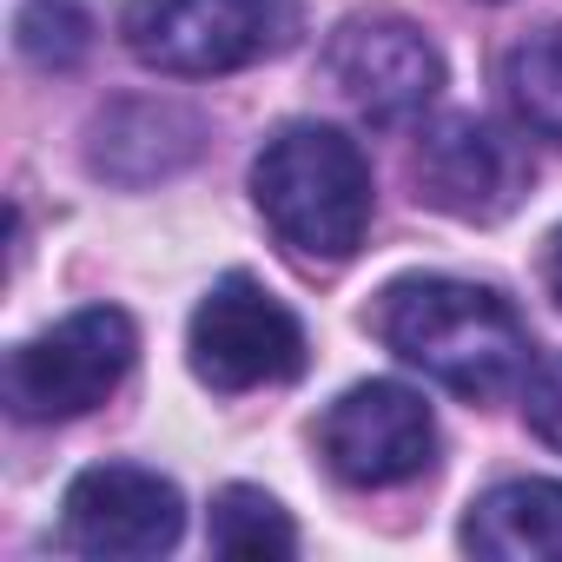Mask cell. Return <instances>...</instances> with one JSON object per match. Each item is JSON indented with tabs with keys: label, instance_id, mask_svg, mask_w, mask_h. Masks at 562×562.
Returning <instances> with one entry per match:
<instances>
[{
	"label": "cell",
	"instance_id": "cell-15",
	"mask_svg": "<svg viewBox=\"0 0 562 562\" xmlns=\"http://www.w3.org/2000/svg\"><path fill=\"white\" fill-rule=\"evenodd\" d=\"M522 417L562 457V351L542 358V364H529V378H522Z\"/></svg>",
	"mask_w": 562,
	"mask_h": 562
},
{
	"label": "cell",
	"instance_id": "cell-13",
	"mask_svg": "<svg viewBox=\"0 0 562 562\" xmlns=\"http://www.w3.org/2000/svg\"><path fill=\"white\" fill-rule=\"evenodd\" d=\"M503 87H509V106L516 120L536 133V139H555L562 146V21L522 34L503 60Z\"/></svg>",
	"mask_w": 562,
	"mask_h": 562
},
{
	"label": "cell",
	"instance_id": "cell-2",
	"mask_svg": "<svg viewBox=\"0 0 562 562\" xmlns=\"http://www.w3.org/2000/svg\"><path fill=\"white\" fill-rule=\"evenodd\" d=\"M251 205L285 251L312 265H345L371 238V212H378L371 159L351 133L325 120H292L251 159Z\"/></svg>",
	"mask_w": 562,
	"mask_h": 562
},
{
	"label": "cell",
	"instance_id": "cell-6",
	"mask_svg": "<svg viewBox=\"0 0 562 562\" xmlns=\"http://www.w3.org/2000/svg\"><path fill=\"white\" fill-rule=\"evenodd\" d=\"M318 457L345 490H397L437 463V417L411 384L371 378L318 417Z\"/></svg>",
	"mask_w": 562,
	"mask_h": 562
},
{
	"label": "cell",
	"instance_id": "cell-7",
	"mask_svg": "<svg viewBox=\"0 0 562 562\" xmlns=\"http://www.w3.org/2000/svg\"><path fill=\"white\" fill-rule=\"evenodd\" d=\"M325 80L371 126H417L443 93V54L404 14H351L325 41Z\"/></svg>",
	"mask_w": 562,
	"mask_h": 562
},
{
	"label": "cell",
	"instance_id": "cell-14",
	"mask_svg": "<svg viewBox=\"0 0 562 562\" xmlns=\"http://www.w3.org/2000/svg\"><path fill=\"white\" fill-rule=\"evenodd\" d=\"M14 47H21V60H34L47 74H67L93 54V14L80 0H27L14 14Z\"/></svg>",
	"mask_w": 562,
	"mask_h": 562
},
{
	"label": "cell",
	"instance_id": "cell-10",
	"mask_svg": "<svg viewBox=\"0 0 562 562\" xmlns=\"http://www.w3.org/2000/svg\"><path fill=\"white\" fill-rule=\"evenodd\" d=\"M205 153V120L179 100H113L87 133V172L106 186H153Z\"/></svg>",
	"mask_w": 562,
	"mask_h": 562
},
{
	"label": "cell",
	"instance_id": "cell-3",
	"mask_svg": "<svg viewBox=\"0 0 562 562\" xmlns=\"http://www.w3.org/2000/svg\"><path fill=\"white\" fill-rule=\"evenodd\" d=\"M299 0H133L120 41L139 67L172 80H218L278 60L299 41Z\"/></svg>",
	"mask_w": 562,
	"mask_h": 562
},
{
	"label": "cell",
	"instance_id": "cell-5",
	"mask_svg": "<svg viewBox=\"0 0 562 562\" xmlns=\"http://www.w3.org/2000/svg\"><path fill=\"white\" fill-rule=\"evenodd\" d=\"M186 364L205 391L238 397L265 384H292L312 364L305 325L285 299H271L251 271H225L218 285L192 305L186 325Z\"/></svg>",
	"mask_w": 562,
	"mask_h": 562
},
{
	"label": "cell",
	"instance_id": "cell-4",
	"mask_svg": "<svg viewBox=\"0 0 562 562\" xmlns=\"http://www.w3.org/2000/svg\"><path fill=\"white\" fill-rule=\"evenodd\" d=\"M139 358V325L120 305H80L34 331L0 364V404L14 424H67L106 404Z\"/></svg>",
	"mask_w": 562,
	"mask_h": 562
},
{
	"label": "cell",
	"instance_id": "cell-12",
	"mask_svg": "<svg viewBox=\"0 0 562 562\" xmlns=\"http://www.w3.org/2000/svg\"><path fill=\"white\" fill-rule=\"evenodd\" d=\"M205 536H212V555H225V562H292L299 555L292 509L278 496H265L258 483H225L212 496Z\"/></svg>",
	"mask_w": 562,
	"mask_h": 562
},
{
	"label": "cell",
	"instance_id": "cell-1",
	"mask_svg": "<svg viewBox=\"0 0 562 562\" xmlns=\"http://www.w3.org/2000/svg\"><path fill=\"white\" fill-rule=\"evenodd\" d=\"M371 331L384 338L391 358L424 371L430 384L496 404L529 378V325L522 312L476 278H443V271H404L378 292Z\"/></svg>",
	"mask_w": 562,
	"mask_h": 562
},
{
	"label": "cell",
	"instance_id": "cell-16",
	"mask_svg": "<svg viewBox=\"0 0 562 562\" xmlns=\"http://www.w3.org/2000/svg\"><path fill=\"white\" fill-rule=\"evenodd\" d=\"M542 278H549V292H555V305H562V225L549 232V251H542Z\"/></svg>",
	"mask_w": 562,
	"mask_h": 562
},
{
	"label": "cell",
	"instance_id": "cell-11",
	"mask_svg": "<svg viewBox=\"0 0 562 562\" xmlns=\"http://www.w3.org/2000/svg\"><path fill=\"white\" fill-rule=\"evenodd\" d=\"M463 549L483 562H562V483L555 476L490 483L463 516Z\"/></svg>",
	"mask_w": 562,
	"mask_h": 562
},
{
	"label": "cell",
	"instance_id": "cell-8",
	"mask_svg": "<svg viewBox=\"0 0 562 562\" xmlns=\"http://www.w3.org/2000/svg\"><path fill=\"white\" fill-rule=\"evenodd\" d=\"M186 496L146 463H93L60 496V549L93 562H146L179 549Z\"/></svg>",
	"mask_w": 562,
	"mask_h": 562
},
{
	"label": "cell",
	"instance_id": "cell-9",
	"mask_svg": "<svg viewBox=\"0 0 562 562\" xmlns=\"http://www.w3.org/2000/svg\"><path fill=\"white\" fill-rule=\"evenodd\" d=\"M529 153L483 113H450L417 139L411 186L430 212L463 218V225H496L522 205L529 192Z\"/></svg>",
	"mask_w": 562,
	"mask_h": 562
}]
</instances>
